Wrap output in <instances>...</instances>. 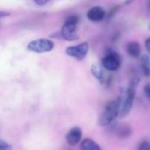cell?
I'll use <instances>...</instances> for the list:
<instances>
[{"label": "cell", "instance_id": "15", "mask_svg": "<svg viewBox=\"0 0 150 150\" xmlns=\"http://www.w3.org/2000/svg\"><path fill=\"white\" fill-rule=\"evenodd\" d=\"M11 149V146L7 143L6 142L0 140V150H9Z\"/></svg>", "mask_w": 150, "mask_h": 150}, {"label": "cell", "instance_id": "3", "mask_svg": "<svg viewBox=\"0 0 150 150\" xmlns=\"http://www.w3.org/2000/svg\"><path fill=\"white\" fill-rule=\"evenodd\" d=\"M79 21V18L76 15L69 16L59 33L60 37L67 41H74L78 40L79 36L76 33V26Z\"/></svg>", "mask_w": 150, "mask_h": 150}, {"label": "cell", "instance_id": "7", "mask_svg": "<svg viewBox=\"0 0 150 150\" xmlns=\"http://www.w3.org/2000/svg\"><path fill=\"white\" fill-rule=\"evenodd\" d=\"M106 17V12L101 6H93L87 12V18L91 21L99 22Z\"/></svg>", "mask_w": 150, "mask_h": 150}, {"label": "cell", "instance_id": "19", "mask_svg": "<svg viewBox=\"0 0 150 150\" xmlns=\"http://www.w3.org/2000/svg\"><path fill=\"white\" fill-rule=\"evenodd\" d=\"M10 13L7 11H0V18H4V17H7L9 16Z\"/></svg>", "mask_w": 150, "mask_h": 150}, {"label": "cell", "instance_id": "12", "mask_svg": "<svg viewBox=\"0 0 150 150\" xmlns=\"http://www.w3.org/2000/svg\"><path fill=\"white\" fill-rule=\"evenodd\" d=\"M141 67L143 75L146 77L150 76V58L148 54H143L141 57Z\"/></svg>", "mask_w": 150, "mask_h": 150}, {"label": "cell", "instance_id": "2", "mask_svg": "<svg viewBox=\"0 0 150 150\" xmlns=\"http://www.w3.org/2000/svg\"><path fill=\"white\" fill-rule=\"evenodd\" d=\"M122 98L119 97L115 100L110 101L105 107L104 112L99 117L98 124L101 127H107L111 125L116 118L120 115V105H121Z\"/></svg>", "mask_w": 150, "mask_h": 150}, {"label": "cell", "instance_id": "18", "mask_svg": "<svg viewBox=\"0 0 150 150\" xmlns=\"http://www.w3.org/2000/svg\"><path fill=\"white\" fill-rule=\"evenodd\" d=\"M145 47L147 51L150 54V37H148L145 40Z\"/></svg>", "mask_w": 150, "mask_h": 150}, {"label": "cell", "instance_id": "20", "mask_svg": "<svg viewBox=\"0 0 150 150\" xmlns=\"http://www.w3.org/2000/svg\"><path fill=\"white\" fill-rule=\"evenodd\" d=\"M135 0H125V2H124V4L125 5H128V4H131L132 3H134Z\"/></svg>", "mask_w": 150, "mask_h": 150}, {"label": "cell", "instance_id": "6", "mask_svg": "<svg viewBox=\"0 0 150 150\" xmlns=\"http://www.w3.org/2000/svg\"><path fill=\"white\" fill-rule=\"evenodd\" d=\"M89 52V43L83 42L76 46H70L65 49L66 54L70 57H74L78 61H83L88 54Z\"/></svg>", "mask_w": 150, "mask_h": 150}, {"label": "cell", "instance_id": "11", "mask_svg": "<svg viewBox=\"0 0 150 150\" xmlns=\"http://www.w3.org/2000/svg\"><path fill=\"white\" fill-rule=\"evenodd\" d=\"M114 133L120 138H128L132 134V129L127 125H116L113 127Z\"/></svg>", "mask_w": 150, "mask_h": 150}, {"label": "cell", "instance_id": "14", "mask_svg": "<svg viewBox=\"0 0 150 150\" xmlns=\"http://www.w3.org/2000/svg\"><path fill=\"white\" fill-rule=\"evenodd\" d=\"M138 149L139 150H150V142H149L148 141H143V142H142L140 144V146H139Z\"/></svg>", "mask_w": 150, "mask_h": 150}, {"label": "cell", "instance_id": "8", "mask_svg": "<svg viewBox=\"0 0 150 150\" xmlns=\"http://www.w3.org/2000/svg\"><path fill=\"white\" fill-rule=\"evenodd\" d=\"M82 129L78 127H72L66 135V141L70 146H76L82 139Z\"/></svg>", "mask_w": 150, "mask_h": 150}, {"label": "cell", "instance_id": "10", "mask_svg": "<svg viewBox=\"0 0 150 150\" xmlns=\"http://www.w3.org/2000/svg\"><path fill=\"white\" fill-rule=\"evenodd\" d=\"M127 54L131 57L139 58V56L141 55V52H142V47H141L140 43L137 41L129 42L127 47Z\"/></svg>", "mask_w": 150, "mask_h": 150}, {"label": "cell", "instance_id": "9", "mask_svg": "<svg viewBox=\"0 0 150 150\" xmlns=\"http://www.w3.org/2000/svg\"><path fill=\"white\" fill-rule=\"evenodd\" d=\"M105 69L103 68L102 65L98 64H92L91 68V72L92 76L101 83L105 84L106 82V77H105Z\"/></svg>", "mask_w": 150, "mask_h": 150}, {"label": "cell", "instance_id": "21", "mask_svg": "<svg viewBox=\"0 0 150 150\" xmlns=\"http://www.w3.org/2000/svg\"><path fill=\"white\" fill-rule=\"evenodd\" d=\"M148 28H149V32H150V23H149V26H148Z\"/></svg>", "mask_w": 150, "mask_h": 150}, {"label": "cell", "instance_id": "13", "mask_svg": "<svg viewBox=\"0 0 150 150\" xmlns=\"http://www.w3.org/2000/svg\"><path fill=\"white\" fill-rule=\"evenodd\" d=\"M81 149L83 150H101V147L91 139H84L81 142Z\"/></svg>", "mask_w": 150, "mask_h": 150}, {"label": "cell", "instance_id": "4", "mask_svg": "<svg viewBox=\"0 0 150 150\" xmlns=\"http://www.w3.org/2000/svg\"><path fill=\"white\" fill-rule=\"evenodd\" d=\"M54 47V43L49 39H37L32 40L27 45V49L32 53L43 54L50 52Z\"/></svg>", "mask_w": 150, "mask_h": 150}, {"label": "cell", "instance_id": "17", "mask_svg": "<svg viewBox=\"0 0 150 150\" xmlns=\"http://www.w3.org/2000/svg\"><path fill=\"white\" fill-rule=\"evenodd\" d=\"M34 1V3L36 4H38V5H40V6H42V5H45V4H47L50 0H33Z\"/></svg>", "mask_w": 150, "mask_h": 150}, {"label": "cell", "instance_id": "16", "mask_svg": "<svg viewBox=\"0 0 150 150\" xmlns=\"http://www.w3.org/2000/svg\"><path fill=\"white\" fill-rule=\"evenodd\" d=\"M144 93L146 97L148 98V99L150 101V81L148 82L144 86Z\"/></svg>", "mask_w": 150, "mask_h": 150}, {"label": "cell", "instance_id": "1", "mask_svg": "<svg viewBox=\"0 0 150 150\" xmlns=\"http://www.w3.org/2000/svg\"><path fill=\"white\" fill-rule=\"evenodd\" d=\"M140 83V78L137 76L133 77L130 80L129 85L125 92V97L121 100L120 105V117L123 118L128 115V113L131 112L134 99H135V94H136V86Z\"/></svg>", "mask_w": 150, "mask_h": 150}, {"label": "cell", "instance_id": "5", "mask_svg": "<svg viewBox=\"0 0 150 150\" xmlns=\"http://www.w3.org/2000/svg\"><path fill=\"white\" fill-rule=\"evenodd\" d=\"M101 65L105 70L111 72L117 71L121 66V58L118 53L110 51L102 58Z\"/></svg>", "mask_w": 150, "mask_h": 150}]
</instances>
